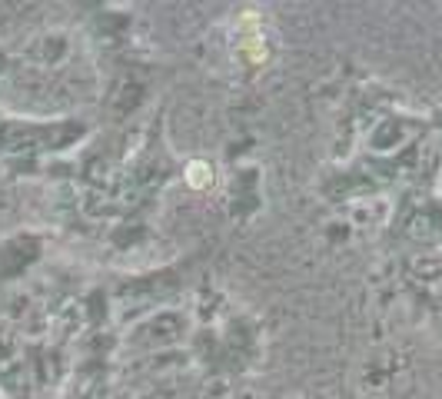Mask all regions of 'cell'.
Segmentation results:
<instances>
[{"instance_id": "6da1fadb", "label": "cell", "mask_w": 442, "mask_h": 399, "mask_svg": "<svg viewBox=\"0 0 442 399\" xmlns=\"http://www.w3.org/2000/svg\"><path fill=\"white\" fill-rule=\"evenodd\" d=\"M206 163H189V183H193V187H203V176L200 173H206Z\"/></svg>"}]
</instances>
